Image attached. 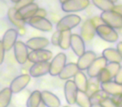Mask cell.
Instances as JSON below:
<instances>
[{"label":"cell","mask_w":122,"mask_h":107,"mask_svg":"<svg viewBox=\"0 0 122 107\" xmlns=\"http://www.w3.org/2000/svg\"><path fill=\"white\" fill-rule=\"evenodd\" d=\"M49 44V41L47 38L44 37H34L31 38L26 42L28 49L31 50H39L44 49Z\"/></svg>","instance_id":"ac0fdd59"},{"label":"cell","mask_w":122,"mask_h":107,"mask_svg":"<svg viewBox=\"0 0 122 107\" xmlns=\"http://www.w3.org/2000/svg\"><path fill=\"white\" fill-rule=\"evenodd\" d=\"M111 98L115 101L116 107H122V94L115 95V96H111Z\"/></svg>","instance_id":"d590c367"},{"label":"cell","mask_w":122,"mask_h":107,"mask_svg":"<svg viewBox=\"0 0 122 107\" xmlns=\"http://www.w3.org/2000/svg\"><path fill=\"white\" fill-rule=\"evenodd\" d=\"M96 34L102 40L105 41L107 43H115L120 39L116 29L105 24L97 26Z\"/></svg>","instance_id":"6da1fadb"},{"label":"cell","mask_w":122,"mask_h":107,"mask_svg":"<svg viewBox=\"0 0 122 107\" xmlns=\"http://www.w3.org/2000/svg\"><path fill=\"white\" fill-rule=\"evenodd\" d=\"M107 65H108V61L103 56L97 57L87 70V75L90 78H97L100 72L106 67Z\"/></svg>","instance_id":"9c48e42d"},{"label":"cell","mask_w":122,"mask_h":107,"mask_svg":"<svg viewBox=\"0 0 122 107\" xmlns=\"http://www.w3.org/2000/svg\"><path fill=\"white\" fill-rule=\"evenodd\" d=\"M67 56L65 53H59L53 58L50 62L49 75L52 76H59L60 72L66 65Z\"/></svg>","instance_id":"5b68a950"},{"label":"cell","mask_w":122,"mask_h":107,"mask_svg":"<svg viewBox=\"0 0 122 107\" xmlns=\"http://www.w3.org/2000/svg\"><path fill=\"white\" fill-rule=\"evenodd\" d=\"M41 97H42V102L45 105L46 107H60V100L52 92L44 90L41 92Z\"/></svg>","instance_id":"ffe728a7"},{"label":"cell","mask_w":122,"mask_h":107,"mask_svg":"<svg viewBox=\"0 0 122 107\" xmlns=\"http://www.w3.org/2000/svg\"><path fill=\"white\" fill-rule=\"evenodd\" d=\"M61 32L56 30L55 32L53 34L52 37H51V44L54 46H59V39H60Z\"/></svg>","instance_id":"d6a6232c"},{"label":"cell","mask_w":122,"mask_h":107,"mask_svg":"<svg viewBox=\"0 0 122 107\" xmlns=\"http://www.w3.org/2000/svg\"><path fill=\"white\" fill-rule=\"evenodd\" d=\"M27 24L31 27L43 32H50L53 29V24L49 19L39 16H34L29 19L27 21Z\"/></svg>","instance_id":"8992f818"},{"label":"cell","mask_w":122,"mask_h":107,"mask_svg":"<svg viewBox=\"0 0 122 107\" xmlns=\"http://www.w3.org/2000/svg\"><path fill=\"white\" fill-rule=\"evenodd\" d=\"M110 1H111L112 3H114V4H115V3H117V1H118V0H110Z\"/></svg>","instance_id":"7dc6e473"},{"label":"cell","mask_w":122,"mask_h":107,"mask_svg":"<svg viewBox=\"0 0 122 107\" xmlns=\"http://www.w3.org/2000/svg\"><path fill=\"white\" fill-rule=\"evenodd\" d=\"M121 65L118 63H108V65H106L105 68L108 70V71L110 73V75L113 76V78L115 79L116 74L118 73L119 70H120Z\"/></svg>","instance_id":"1f68e13d"},{"label":"cell","mask_w":122,"mask_h":107,"mask_svg":"<svg viewBox=\"0 0 122 107\" xmlns=\"http://www.w3.org/2000/svg\"><path fill=\"white\" fill-rule=\"evenodd\" d=\"M102 56L108 61V63H118L122 62V56L116 49L106 48L102 51Z\"/></svg>","instance_id":"7402d4cb"},{"label":"cell","mask_w":122,"mask_h":107,"mask_svg":"<svg viewBox=\"0 0 122 107\" xmlns=\"http://www.w3.org/2000/svg\"><path fill=\"white\" fill-rule=\"evenodd\" d=\"M19 1H20V0H11V2L12 3H14V4H18V3L19 2Z\"/></svg>","instance_id":"7bdbcfd3"},{"label":"cell","mask_w":122,"mask_h":107,"mask_svg":"<svg viewBox=\"0 0 122 107\" xmlns=\"http://www.w3.org/2000/svg\"><path fill=\"white\" fill-rule=\"evenodd\" d=\"M34 2V0H20L18 4H16L15 5V8L17 9H20V8L24 7V6H26V5H29V4H31Z\"/></svg>","instance_id":"e575fe53"},{"label":"cell","mask_w":122,"mask_h":107,"mask_svg":"<svg viewBox=\"0 0 122 107\" xmlns=\"http://www.w3.org/2000/svg\"><path fill=\"white\" fill-rule=\"evenodd\" d=\"M79 71H80V69H79L77 64L69 63L66 64V65L63 69V70L60 72V74L59 75V79L63 80H68L73 78V77H75V75Z\"/></svg>","instance_id":"44dd1931"},{"label":"cell","mask_w":122,"mask_h":107,"mask_svg":"<svg viewBox=\"0 0 122 107\" xmlns=\"http://www.w3.org/2000/svg\"><path fill=\"white\" fill-rule=\"evenodd\" d=\"M70 48L78 57H80L83 55L85 52V44L84 39L81 38V36L79 35V34H72Z\"/></svg>","instance_id":"e0dca14e"},{"label":"cell","mask_w":122,"mask_h":107,"mask_svg":"<svg viewBox=\"0 0 122 107\" xmlns=\"http://www.w3.org/2000/svg\"><path fill=\"white\" fill-rule=\"evenodd\" d=\"M100 105L103 107H116V105H115V101H114L113 99L110 96L107 97L106 99H105V100L101 102Z\"/></svg>","instance_id":"836d02e7"},{"label":"cell","mask_w":122,"mask_h":107,"mask_svg":"<svg viewBox=\"0 0 122 107\" xmlns=\"http://www.w3.org/2000/svg\"><path fill=\"white\" fill-rule=\"evenodd\" d=\"M78 88L74 80H68L65 84V97L69 105H74L76 102V96L78 94Z\"/></svg>","instance_id":"4fadbf2b"},{"label":"cell","mask_w":122,"mask_h":107,"mask_svg":"<svg viewBox=\"0 0 122 107\" xmlns=\"http://www.w3.org/2000/svg\"><path fill=\"white\" fill-rule=\"evenodd\" d=\"M30 80L31 76L29 75H19V76L16 77L15 79H14L12 80L9 88H10L13 94H18L27 87V85H29Z\"/></svg>","instance_id":"8fae6325"},{"label":"cell","mask_w":122,"mask_h":107,"mask_svg":"<svg viewBox=\"0 0 122 107\" xmlns=\"http://www.w3.org/2000/svg\"><path fill=\"white\" fill-rule=\"evenodd\" d=\"M90 4V0H67L61 4V9L65 13H77L86 9Z\"/></svg>","instance_id":"3957f363"},{"label":"cell","mask_w":122,"mask_h":107,"mask_svg":"<svg viewBox=\"0 0 122 107\" xmlns=\"http://www.w3.org/2000/svg\"><path fill=\"white\" fill-rule=\"evenodd\" d=\"M46 15H47V12H46L45 9H40L39 8V10L37 11L35 16H39V17H42V18H45Z\"/></svg>","instance_id":"f35d334b"},{"label":"cell","mask_w":122,"mask_h":107,"mask_svg":"<svg viewBox=\"0 0 122 107\" xmlns=\"http://www.w3.org/2000/svg\"><path fill=\"white\" fill-rule=\"evenodd\" d=\"M12 91L9 87L4 88L0 91V107H8L12 99Z\"/></svg>","instance_id":"484cf974"},{"label":"cell","mask_w":122,"mask_h":107,"mask_svg":"<svg viewBox=\"0 0 122 107\" xmlns=\"http://www.w3.org/2000/svg\"><path fill=\"white\" fill-rule=\"evenodd\" d=\"M93 4L102 12L113 10L115 4L110 0H92Z\"/></svg>","instance_id":"4316f807"},{"label":"cell","mask_w":122,"mask_h":107,"mask_svg":"<svg viewBox=\"0 0 122 107\" xmlns=\"http://www.w3.org/2000/svg\"><path fill=\"white\" fill-rule=\"evenodd\" d=\"M65 1H67V0H59V2L61 3V4H64V3H65Z\"/></svg>","instance_id":"bcb514c9"},{"label":"cell","mask_w":122,"mask_h":107,"mask_svg":"<svg viewBox=\"0 0 122 107\" xmlns=\"http://www.w3.org/2000/svg\"><path fill=\"white\" fill-rule=\"evenodd\" d=\"M96 34V27L92 22L91 19H87L83 23L80 29V36L84 41L90 42Z\"/></svg>","instance_id":"30bf717a"},{"label":"cell","mask_w":122,"mask_h":107,"mask_svg":"<svg viewBox=\"0 0 122 107\" xmlns=\"http://www.w3.org/2000/svg\"><path fill=\"white\" fill-rule=\"evenodd\" d=\"M39 7L38 6V4L33 3V4L24 6V7L18 9L17 13H16V16L21 20L27 22L29 19L36 15V13L39 10Z\"/></svg>","instance_id":"7c38bea8"},{"label":"cell","mask_w":122,"mask_h":107,"mask_svg":"<svg viewBox=\"0 0 122 107\" xmlns=\"http://www.w3.org/2000/svg\"><path fill=\"white\" fill-rule=\"evenodd\" d=\"M64 107H70V106H64Z\"/></svg>","instance_id":"c3c4849f"},{"label":"cell","mask_w":122,"mask_h":107,"mask_svg":"<svg viewBox=\"0 0 122 107\" xmlns=\"http://www.w3.org/2000/svg\"><path fill=\"white\" fill-rule=\"evenodd\" d=\"M96 58L97 55L94 51H85L81 56L79 57V60L77 61V65H78L80 70L81 71L87 70Z\"/></svg>","instance_id":"5bb4252c"},{"label":"cell","mask_w":122,"mask_h":107,"mask_svg":"<svg viewBox=\"0 0 122 107\" xmlns=\"http://www.w3.org/2000/svg\"><path fill=\"white\" fill-rule=\"evenodd\" d=\"M91 107H103L101 105H92Z\"/></svg>","instance_id":"ee69618b"},{"label":"cell","mask_w":122,"mask_h":107,"mask_svg":"<svg viewBox=\"0 0 122 107\" xmlns=\"http://www.w3.org/2000/svg\"><path fill=\"white\" fill-rule=\"evenodd\" d=\"M18 9L15 7L10 8L8 11V19H9V22L12 24H14L15 27L19 28V29H24L25 24L27 22L24 20H21L16 16V13H17Z\"/></svg>","instance_id":"cb8c5ba5"},{"label":"cell","mask_w":122,"mask_h":107,"mask_svg":"<svg viewBox=\"0 0 122 107\" xmlns=\"http://www.w3.org/2000/svg\"><path fill=\"white\" fill-rule=\"evenodd\" d=\"M42 102L41 92L39 90H34L30 94L26 103L27 107H38Z\"/></svg>","instance_id":"83f0119b"},{"label":"cell","mask_w":122,"mask_h":107,"mask_svg":"<svg viewBox=\"0 0 122 107\" xmlns=\"http://www.w3.org/2000/svg\"><path fill=\"white\" fill-rule=\"evenodd\" d=\"M49 67L50 63L49 61L35 63L29 69V75L33 78H38L49 74Z\"/></svg>","instance_id":"9a60e30c"},{"label":"cell","mask_w":122,"mask_h":107,"mask_svg":"<svg viewBox=\"0 0 122 107\" xmlns=\"http://www.w3.org/2000/svg\"><path fill=\"white\" fill-rule=\"evenodd\" d=\"M102 21L104 24L114 28L115 29H119L122 28V15L114 10L102 12L100 14Z\"/></svg>","instance_id":"277c9868"},{"label":"cell","mask_w":122,"mask_h":107,"mask_svg":"<svg viewBox=\"0 0 122 107\" xmlns=\"http://www.w3.org/2000/svg\"><path fill=\"white\" fill-rule=\"evenodd\" d=\"M100 82L98 80V78H90V80H89L88 83V88L86 90V94L90 96L92 94H94L95 92H96L97 90H100Z\"/></svg>","instance_id":"4dcf8cb0"},{"label":"cell","mask_w":122,"mask_h":107,"mask_svg":"<svg viewBox=\"0 0 122 107\" xmlns=\"http://www.w3.org/2000/svg\"><path fill=\"white\" fill-rule=\"evenodd\" d=\"M71 36H72V33L70 30L61 32L60 39H59V47L61 49L67 50L68 49H70V43H71Z\"/></svg>","instance_id":"d4e9b609"},{"label":"cell","mask_w":122,"mask_h":107,"mask_svg":"<svg viewBox=\"0 0 122 107\" xmlns=\"http://www.w3.org/2000/svg\"><path fill=\"white\" fill-rule=\"evenodd\" d=\"M77 105L80 107H91V102L90 100V96L86 94V92L78 91L76 96Z\"/></svg>","instance_id":"f1b7e54d"},{"label":"cell","mask_w":122,"mask_h":107,"mask_svg":"<svg viewBox=\"0 0 122 107\" xmlns=\"http://www.w3.org/2000/svg\"><path fill=\"white\" fill-rule=\"evenodd\" d=\"M53 57V54L50 50L48 49H39V50H32L29 54L28 60L31 63L35 64L39 62H47L50 60Z\"/></svg>","instance_id":"52a82bcc"},{"label":"cell","mask_w":122,"mask_h":107,"mask_svg":"<svg viewBox=\"0 0 122 107\" xmlns=\"http://www.w3.org/2000/svg\"><path fill=\"white\" fill-rule=\"evenodd\" d=\"M4 57H5V49L4 47L2 40H0V65L4 63Z\"/></svg>","instance_id":"8d00e7d4"},{"label":"cell","mask_w":122,"mask_h":107,"mask_svg":"<svg viewBox=\"0 0 122 107\" xmlns=\"http://www.w3.org/2000/svg\"><path fill=\"white\" fill-rule=\"evenodd\" d=\"M114 80H115L116 83L120 84V85H122V65L120 66V70H119L118 73H117L116 75H115Z\"/></svg>","instance_id":"74e56055"},{"label":"cell","mask_w":122,"mask_h":107,"mask_svg":"<svg viewBox=\"0 0 122 107\" xmlns=\"http://www.w3.org/2000/svg\"><path fill=\"white\" fill-rule=\"evenodd\" d=\"M107 97H109V95L106 94L103 90H99L96 92H95L94 94H92L90 96V100L92 105H100L101 102L103 101L105 99H106Z\"/></svg>","instance_id":"f546056e"},{"label":"cell","mask_w":122,"mask_h":107,"mask_svg":"<svg viewBox=\"0 0 122 107\" xmlns=\"http://www.w3.org/2000/svg\"><path fill=\"white\" fill-rule=\"evenodd\" d=\"M116 49L118 50V52L120 54V55L122 56V41H120V42L117 43L116 45Z\"/></svg>","instance_id":"60d3db41"},{"label":"cell","mask_w":122,"mask_h":107,"mask_svg":"<svg viewBox=\"0 0 122 107\" xmlns=\"http://www.w3.org/2000/svg\"><path fill=\"white\" fill-rule=\"evenodd\" d=\"M18 36H19V32L14 29H9L4 33L2 42L5 51H9L12 48H14V44L17 42Z\"/></svg>","instance_id":"2e32d148"},{"label":"cell","mask_w":122,"mask_h":107,"mask_svg":"<svg viewBox=\"0 0 122 107\" xmlns=\"http://www.w3.org/2000/svg\"><path fill=\"white\" fill-rule=\"evenodd\" d=\"M113 10L122 15V4H120V5H115Z\"/></svg>","instance_id":"ab89813d"},{"label":"cell","mask_w":122,"mask_h":107,"mask_svg":"<svg viewBox=\"0 0 122 107\" xmlns=\"http://www.w3.org/2000/svg\"><path fill=\"white\" fill-rule=\"evenodd\" d=\"M38 107H46V106H45V105H44V104L43 103V102H41V103H40V105H39Z\"/></svg>","instance_id":"f6af8a7d"},{"label":"cell","mask_w":122,"mask_h":107,"mask_svg":"<svg viewBox=\"0 0 122 107\" xmlns=\"http://www.w3.org/2000/svg\"><path fill=\"white\" fill-rule=\"evenodd\" d=\"M81 22V18L77 14H69L65 16L57 23L56 29L59 32L71 30L79 25Z\"/></svg>","instance_id":"7a4b0ae2"},{"label":"cell","mask_w":122,"mask_h":107,"mask_svg":"<svg viewBox=\"0 0 122 107\" xmlns=\"http://www.w3.org/2000/svg\"><path fill=\"white\" fill-rule=\"evenodd\" d=\"M117 32H118L119 37H120V38H121V39H122V28H120V29H117Z\"/></svg>","instance_id":"b9f144b4"},{"label":"cell","mask_w":122,"mask_h":107,"mask_svg":"<svg viewBox=\"0 0 122 107\" xmlns=\"http://www.w3.org/2000/svg\"><path fill=\"white\" fill-rule=\"evenodd\" d=\"M74 82L76 85L77 88L80 91L86 92L87 88H88L89 80L87 78L86 75L83 71L80 70L78 73L74 77Z\"/></svg>","instance_id":"603a6c76"},{"label":"cell","mask_w":122,"mask_h":107,"mask_svg":"<svg viewBox=\"0 0 122 107\" xmlns=\"http://www.w3.org/2000/svg\"><path fill=\"white\" fill-rule=\"evenodd\" d=\"M100 88L106 94L111 96L122 94V85L116 83L115 80H110L108 82L100 84Z\"/></svg>","instance_id":"d6986e66"},{"label":"cell","mask_w":122,"mask_h":107,"mask_svg":"<svg viewBox=\"0 0 122 107\" xmlns=\"http://www.w3.org/2000/svg\"><path fill=\"white\" fill-rule=\"evenodd\" d=\"M14 53L15 60L19 65H24L29 58V51L26 44L22 41H17L14 46Z\"/></svg>","instance_id":"ba28073f"}]
</instances>
